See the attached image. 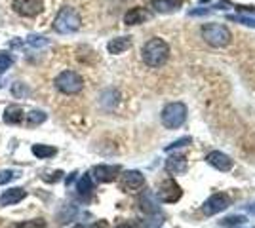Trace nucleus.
<instances>
[{"label":"nucleus","instance_id":"1","mask_svg":"<svg viewBox=\"0 0 255 228\" xmlns=\"http://www.w3.org/2000/svg\"><path fill=\"white\" fill-rule=\"evenodd\" d=\"M168 55H170V48H168V44L164 42V40H160V38H151L145 46H143V50H141V57H143V61H145V65H149V67H162L166 61H168Z\"/></svg>","mask_w":255,"mask_h":228},{"label":"nucleus","instance_id":"2","mask_svg":"<svg viewBox=\"0 0 255 228\" xmlns=\"http://www.w3.org/2000/svg\"><path fill=\"white\" fill-rule=\"evenodd\" d=\"M78 27H80V16L72 8H61L53 19V31L61 35H70L78 31Z\"/></svg>","mask_w":255,"mask_h":228},{"label":"nucleus","instance_id":"3","mask_svg":"<svg viewBox=\"0 0 255 228\" xmlns=\"http://www.w3.org/2000/svg\"><path fill=\"white\" fill-rule=\"evenodd\" d=\"M202 36L208 44L215 46V48H223L231 42V31L225 27V25H219V23H208L202 27Z\"/></svg>","mask_w":255,"mask_h":228},{"label":"nucleus","instance_id":"4","mask_svg":"<svg viewBox=\"0 0 255 228\" xmlns=\"http://www.w3.org/2000/svg\"><path fill=\"white\" fill-rule=\"evenodd\" d=\"M55 88L59 89L61 93H65V95H74V93H78L80 89L84 88V80H82V76L78 72L65 70L55 78Z\"/></svg>","mask_w":255,"mask_h":228},{"label":"nucleus","instance_id":"5","mask_svg":"<svg viewBox=\"0 0 255 228\" xmlns=\"http://www.w3.org/2000/svg\"><path fill=\"white\" fill-rule=\"evenodd\" d=\"M185 114H187V108L183 103H171L162 112V122L166 127H179L185 122Z\"/></svg>","mask_w":255,"mask_h":228},{"label":"nucleus","instance_id":"6","mask_svg":"<svg viewBox=\"0 0 255 228\" xmlns=\"http://www.w3.org/2000/svg\"><path fill=\"white\" fill-rule=\"evenodd\" d=\"M14 10L23 18H34L44 10L40 0H14Z\"/></svg>","mask_w":255,"mask_h":228},{"label":"nucleus","instance_id":"7","mask_svg":"<svg viewBox=\"0 0 255 228\" xmlns=\"http://www.w3.org/2000/svg\"><path fill=\"white\" fill-rule=\"evenodd\" d=\"M120 185H122L124 190H128V192H136V190H139V188L145 185V179H143V175H141L139 171H126V173L122 175Z\"/></svg>","mask_w":255,"mask_h":228},{"label":"nucleus","instance_id":"8","mask_svg":"<svg viewBox=\"0 0 255 228\" xmlns=\"http://www.w3.org/2000/svg\"><path fill=\"white\" fill-rule=\"evenodd\" d=\"M179 196H181V190H179V187L173 183V181H166L164 185H162V188L158 190V198L162 200V202H175V200H179Z\"/></svg>","mask_w":255,"mask_h":228},{"label":"nucleus","instance_id":"9","mask_svg":"<svg viewBox=\"0 0 255 228\" xmlns=\"http://www.w3.org/2000/svg\"><path fill=\"white\" fill-rule=\"evenodd\" d=\"M120 169L116 166H97L95 169H93V177L99 181V183H111V181H115L116 179V173H118Z\"/></svg>","mask_w":255,"mask_h":228},{"label":"nucleus","instance_id":"10","mask_svg":"<svg viewBox=\"0 0 255 228\" xmlns=\"http://www.w3.org/2000/svg\"><path fill=\"white\" fill-rule=\"evenodd\" d=\"M27 192L23 188H10V190H4L0 196V204L2 206H16L21 200H25Z\"/></svg>","mask_w":255,"mask_h":228},{"label":"nucleus","instance_id":"11","mask_svg":"<svg viewBox=\"0 0 255 228\" xmlns=\"http://www.w3.org/2000/svg\"><path fill=\"white\" fill-rule=\"evenodd\" d=\"M208 162H209L213 167L221 169V171H227V169L232 167V160L229 158V156H225V154H221V152H211V154L208 156Z\"/></svg>","mask_w":255,"mask_h":228},{"label":"nucleus","instance_id":"12","mask_svg":"<svg viewBox=\"0 0 255 228\" xmlns=\"http://www.w3.org/2000/svg\"><path fill=\"white\" fill-rule=\"evenodd\" d=\"M130 46H132L130 36H120V38H113V40L109 42L107 50L116 55V53H122V52H126V50H130Z\"/></svg>","mask_w":255,"mask_h":228},{"label":"nucleus","instance_id":"13","mask_svg":"<svg viewBox=\"0 0 255 228\" xmlns=\"http://www.w3.org/2000/svg\"><path fill=\"white\" fill-rule=\"evenodd\" d=\"M21 120H23V108L21 106L19 105L6 106V110H4V122L16 125V124H21Z\"/></svg>","mask_w":255,"mask_h":228},{"label":"nucleus","instance_id":"14","mask_svg":"<svg viewBox=\"0 0 255 228\" xmlns=\"http://www.w3.org/2000/svg\"><path fill=\"white\" fill-rule=\"evenodd\" d=\"M145 19H149V14L143 10V8H132L128 14H126V25H137V23H143Z\"/></svg>","mask_w":255,"mask_h":228},{"label":"nucleus","instance_id":"15","mask_svg":"<svg viewBox=\"0 0 255 228\" xmlns=\"http://www.w3.org/2000/svg\"><path fill=\"white\" fill-rule=\"evenodd\" d=\"M227 207V198L225 196H211L209 200H208V204H206V213H217V211H221V209H225Z\"/></svg>","mask_w":255,"mask_h":228},{"label":"nucleus","instance_id":"16","mask_svg":"<svg viewBox=\"0 0 255 228\" xmlns=\"http://www.w3.org/2000/svg\"><path fill=\"white\" fill-rule=\"evenodd\" d=\"M33 154L36 158H51L57 154V148L48 146V145H34L33 146Z\"/></svg>","mask_w":255,"mask_h":228},{"label":"nucleus","instance_id":"17","mask_svg":"<svg viewBox=\"0 0 255 228\" xmlns=\"http://www.w3.org/2000/svg\"><path fill=\"white\" fill-rule=\"evenodd\" d=\"M153 6L158 12H171L179 8V0H154Z\"/></svg>","mask_w":255,"mask_h":228},{"label":"nucleus","instance_id":"18","mask_svg":"<svg viewBox=\"0 0 255 228\" xmlns=\"http://www.w3.org/2000/svg\"><path fill=\"white\" fill-rule=\"evenodd\" d=\"M46 120V112H42V110H31L29 112V116H27V124L34 127V125H40V124Z\"/></svg>","mask_w":255,"mask_h":228},{"label":"nucleus","instance_id":"19","mask_svg":"<svg viewBox=\"0 0 255 228\" xmlns=\"http://www.w3.org/2000/svg\"><path fill=\"white\" fill-rule=\"evenodd\" d=\"M16 228H46V221L44 219H33V221H21Z\"/></svg>","mask_w":255,"mask_h":228},{"label":"nucleus","instance_id":"20","mask_svg":"<svg viewBox=\"0 0 255 228\" xmlns=\"http://www.w3.org/2000/svg\"><path fill=\"white\" fill-rule=\"evenodd\" d=\"M93 190V185H92V179L88 175H84L82 179H80V183H78V192L82 194V196H86V194H90Z\"/></svg>","mask_w":255,"mask_h":228},{"label":"nucleus","instance_id":"21","mask_svg":"<svg viewBox=\"0 0 255 228\" xmlns=\"http://www.w3.org/2000/svg\"><path fill=\"white\" fill-rule=\"evenodd\" d=\"M12 93L16 95V99H21V97H27V95H29V88H27L25 84L17 82V84L12 86Z\"/></svg>","mask_w":255,"mask_h":228},{"label":"nucleus","instance_id":"22","mask_svg":"<svg viewBox=\"0 0 255 228\" xmlns=\"http://www.w3.org/2000/svg\"><path fill=\"white\" fill-rule=\"evenodd\" d=\"M12 63H14V59L8 55V53H0V74H4L6 70L12 67Z\"/></svg>","mask_w":255,"mask_h":228},{"label":"nucleus","instance_id":"23","mask_svg":"<svg viewBox=\"0 0 255 228\" xmlns=\"http://www.w3.org/2000/svg\"><path fill=\"white\" fill-rule=\"evenodd\" d=\"M29 44H33V46H46L48 40H46V38H40V36H31V38H29Z\"/></svg>","mask_w":255,"mask_h":228},{"label":"nucleus","instance_id":"24","mask_svg":"<svg viewBox=\"0 0 255 228\" xmlns=\"http://www.w3.org/2000/svg\"><path fill=\"white\" fill-rule=\"evenodd\" d=\"M12 179H14V171H0V185H6Z\"/></svg>","mask_w":255,"mask_h":228},{"label":"nucleus","instance_id":"25","mask_svg":"<svg viewBox=\"0 0 255 228\" xmlns=\"http://www.w3.org/2000/svg\"><path fill=\"white\" fill-rule=\"evenodd\" d=\"M61 177H63V171H53L51 177H44V181H46V183H57Z\"/></svg>","mask_w":255,"mask_h":228},{"label":"nucleus","instance_id":"26","mask_svg":"<svg viewBox=\"0 0 255 228\" xmlns=\"http://www.w3.org/2000/svg\"><path fill=\"white\" fill-rule=\"evenodd\" d=\"M116 228H134V227H132V225H118Z\"/></svg>","mask_w":255,"mask_h":228},{"label":"nucleus","instance_id":"27","mask_svg":"<svg viewBox=\"0 0 255 228\" xmlns=\"http://www.w3.org/2000/svg\"><path fill=\"white\" fill-rule=\"evenodd\" d=\"M72 228H86V227H82V225H78V227H72Z\"/></svg>","mask_w":255,"mask_h":228}]
</instances>
